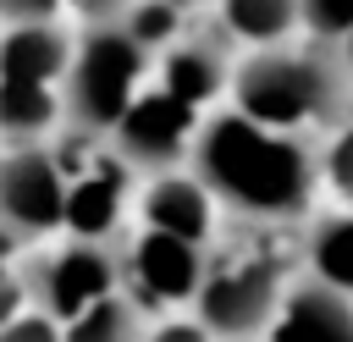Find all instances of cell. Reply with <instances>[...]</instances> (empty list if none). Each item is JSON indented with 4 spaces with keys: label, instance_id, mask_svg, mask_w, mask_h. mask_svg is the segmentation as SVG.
Returning a JSON list of instances; mask_svg holds the SVG:
<instances>
[{
    "label": "cell",
    "instance_id": "cell-1",
    "mask_svg": "<svg viewBox=\"0 0 353 342\" xmlns=\"http://www.w3.org/2000/svg\"><path fill=\"white\" fill-rule=\"evenodd\" d=\"M188 171L210 188L221 215H237L248 226H287L309 215L320 193V149L298 132L265 127L243 110H210Z\"/></svg>",
    "mask_w": 353,
    "mask_h": 342
},
{
    "label": "cell",
    "instance_id": "cell-2",
    "mask_svg": "<svg viewBox=\"0 0 353 342\" xmlns=\"http://www.w3.org/2000/svg\"><path fill=\"white\" fill-rule=\"evenodd\" d=\"M232 110L281 127V132H331L353 116V72L325 39H287L270 50L237 55Z\"/></svg>",
    "mask_w": 353,
    "mask_h": 342
},
{
    "label": "cell",
    "instance_id": "cell-3",
    "mask_svg": "<svg viewBox=\"0 0 353 342\" xmlns=\"http://www.w3.org/2000/svg\"><path fill=\"white\" fill-rule=\"evenodd\" d=\"M77 50V28L55 22H0V138L44 143L66 127V66Z\"/></svg>",
    "mask_w": 353,
    "mask_h": 342
},
{
    "label": "cell",
    "instance_id": "cell-4",
    "mask_svg": "<svg viewBox=\"0 0 353 342\" xmlns=\"http://www.w3.org/2000/svg\"><path fill=\"white\" fill-rule=\"evenodd\" d=\"M154 83V55L116 22V28H77V50L66 66V127L83 138H110L116 121L132 110V99Z\"/></svg>",
    "mask_w": 353,
    "mask_h": 342
},
{
    "label": "cell",
    "instance_id": "cell-5",
    "mask_svg": "<svg viewBox=\"0 0 353 342\" xmlns=\"http://www.w3.org/2000/svg\"><path fill=\"white\" fill-rule=\"evenodd\" d=\"M292 276L287 265L259 248V243H237V248H221L210 254V270H204V287L193 298V314L215 331V342H243V336H265L281 298H287Z\"/></svg>",
    "mask_w": 353,
    "mask_h": 342
},
{
    "label": "cell",
    "instance_id": "cell-6",
    "mask_svg": "<svg viewBox=\"0 0 353 342\" xmlns=\"http://www.w3.org/2000/svg\"><path fill=\"white\" fill-rule=\"evenodd\" d=\"M199 127H204V110H193V105H182L176 94H165L160 83H149V88L132 99V110L116 121V132H110L105 143L116 149V160H121L127 171L160 177V171L188 165Z\"/></svg>",
    "mask_w": 353,
    "mask_h": 342
},
{
    "label": "cell",
    "instance_id": "cell-7",
    "mask_svg": "<svg viewBox=\"0 0 353 342\" xmlns=\"http://www.w3.org/2000/svg\"><path fill=\"white\" fill-rule=\"evenodd\" d=\"M66 221V171L50 143H6L0 154V226L28 243Z\"/></svg>",
    "mask_w": 353,
    "mask_h": 342
},
{
    "label": "cell",
    "instance_id": "cell-8",
    "mask_svg": "<svg viewBox=\"0 0 353 342\" xmlns=\"http://www.w3.org/2000/svg\"><path fill=\"white\" fill-rule=\"evenodd\" d=\"M33 292V309H44L55 325L77 320L83 309L105 303L121 292V248L116 243H83V237H66L28 281Z\"/></svg>",
    "mask_w": 353,
    "mask_h": 342
},
{
    "label": "cell",
    "instance_id": "cell-9",
    "mask_svg": "<svg viewBox=\"0 0 353 342\" xmlns=\"http://www.w3.org/2000/svg\"><path fill=\"white\" fill-rule=\"evenodd\" d=\"M204 270H210V248L204 243H188V237H171V232H154V226H138L121 248V287L127 298H138L143 309H176V303H193L199 287H204Z\"/></svg>",
    "mask_w": 353,
    "mask_h": 342
},
{
    "label": "cell",
    "instance_id": "cell-10",
    "mask_svg": "<svg viewBox=\"0 0 353 342\" xmlns=\"http://www.w3.org/2000/svg\"><path fill=\"white\" fill-rule=\"evenodd\" d=\"M237 44L226 33H182L171 50L154 55V83L165 94H176L193 110H221V99H232V77H237Z\"/></svg>",
    "mask_w": 353,
    "mask_h": 342
},
{
    "label": "cell",
    "instance_id": "cell-11",
    "mask_svg": "<svg viewBox=\"0 0 353 342\" xmlns=\"http://www.w3.org/2000/svg\"><path fill=\"white\" fill-rule=\"evenodd\" d=\"M138 221L154 226V232H171V237H188V243H215V221H221V204L210 199V188L176 165V171H160L143 182V199H138Z\"/></svg>",
    "mask_w": 353,
    "mask_h": 342
},
{
    "label": "cell",
    "instance_id": "cell-12",
    "mask_svg": "<svg viewBox=\"0 0 353 342\" xmlns=\"http://www.w3.org/2000/svg\"><path fill=\"white\" fill-rule=\"evenodd\" d=\"M265 342H353V298L314 276H298L287 287Z\"/></svg>",
    "mask_w": 353,
    "mask_h": 342
},
{
    "label": "cell",
    "instance_id": "cell-13",
    "mask_svg": "<svg viewBox=\"0 0 353 342\" xmlns=\"http://www.w3.org/2000/svg\"><path fill=\"white\" fill-rule=\"evenodd\" d=\"M215 22L243 50L303 39V0H215Z\"/></svg>",
    "mask_w": 353,
    "mask_h": 342
},
{
    "label": "cell",
    "instance_id": "cell-14",
    "mask_svg": "<svg viewBox=\"0 0 353 342\" xmlns=\"http://www.w3.org/2000/svg\"><path fill=\"white\" fill-rule=\"evenodd\" d=\"M303 270L353 298V210L347 204L314 221V232L303 237Z\"/></svg>",
    "mask_w": 353,
    "mask_h": 342
},
{
    "label": "cell",
    "instance_id": "cell-15",
    "mask_svg": "<svg viewBox=\"0 0 353 342\" xmlns=\"http://www.w3.org/2000/svg\"><path fill=\"white\" fill-rule=\"evenodd\" d=\"M143 336H149V325H143V303L127 298V292H116V298L83 309L77 320L61 325V342H143Z\"/></svg>",
    "mask_w": 353,
    "mask_h": 342
},
{
    "label": "cell",
    "instance_id": "cell-16",
    "mask_svg": "<svg viewBox=\"0 0 353 342\" xmlns=\"http://www.w3.org/2000/svg\"><path fill=\"white\" fill-rule=\"evenodd\" d=\"M314 149H320V188H331L353 210V116L342 127H331Z\"/></svg>",
    "mask_w": 353,
    "mask_h": 342
},
{
    "label": "cell",
    "instance_id": "cell-17",
    "mask_svg": "<svg viewBox=\"0 0 353 342\" xmlns=\"http://www.w3.org/2000/svg\"><path fill=\"white\" fill-rule=\"evenodd\" d=\"M303 33L342 44L353 33V0H303Z\"/></svg>",
    "mask_w": 353,
    "mask_h": 342
},
{
    "label": "cell",
    "instance_id": "cell-18",
    "mask_svg": "<svg viewBox=\"0 0 353 342\" xmlns=\"http://www.w3.org/2000/svg\"><path fill=\"white\" fill-rule=\"evenodd\" d=\"M132 6L138 0H66V22L72 28H116V22H127Z\"/></svg>",
    "mask_w": 353,
    "mask_h": 342
},
{
    "label": "cell",
    "instance_id": "cell-19",
    "mask_svg": "<svg viewBox=\"0 0 353 342\" xmlns=\"http://www.w3.org/2000/svg\"><path fill=\"white\" fill-rule=\"evenodd\" d=\"M0 342H61V325H55L44 309H22V314L0 331Z\"/></svg>",
    "mask_w": 353,
    "mask_h": 342
},
{
    "label": "cell",
    "instance_id": "cell-20",
    "mask_svg": "<svg viewBox=\"0 0 353 342\" xmlns=\"http://www.w3.org/2000/svg\"><path fill=\"white\" fill-rule=\"evenodd\" d=\"M143 342H215V331H210L199 314H176V320L149 325V336H143Z\"/></svg>",
    "mask_w": 353,
    "mask_h": 342
},
{
    "label": "cell",
    "instance_id": "cell-21",
    "mask_svg": "<svg viewBox=\"0 0 353 342\" xmlns=\"http://www.w3.org/2000/svg\"><path fill=\"white\" fill-rule=\"evenodd\" d=\"M66 17V0H0V22H55Z\"/></svg>",
    "mask_w": 353,
    "mask_h": 342
},
{
    "label": "cell",
    "instance_id": "cell-22",
    "mask_svg": "<svg viewBox=\"0 0 353 342\" xmlns=\"http://www.w3.org/2000/svg\"><path fill=\"white\" fill-rule=\"evenodd\" d=\"M336 50H342V61H347V72H353V33H347V39L336 44Z\"/></svg>",
    "mask_w": 353,
    "mask_h": 342
},
{
    "label": "cell",
    "instance_id": "cell-23",
    "mask_svg": "<svg viewBox=\"0 0 353 342\" xmlns=\"http://www.w3.org/2000/svg\"><path fill=\"white\" fill-rule=\"evenodd\" d=\"M182 6H188V0H182Z\"/></svg>",
    "mask_w": 353,
    "mask_h": 342
}]
</instances>
